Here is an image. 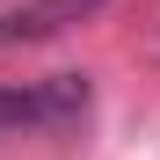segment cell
<instances>
[{"instance_id":"7a4b0ae2","label":"cell","mask_w":160,"mask_h":160,"mask_svg":"<svg viewBox=\"0 0 160 160\" xmlns=\"http://www.w3.org/2000/svg\"><path fill=\"white\" fill-rule=\"evenodd\" d=\"M102 0H29V8H8L0 15V44H29V37H51V29H66V22L80 15H95Z\"/></svg>"},{"instance_id":"6da1fadb","label":"cell","mask_w":160,"mask_h":160,"mask_svg":"<svg viewBox=\"0 0 160 160\" xmlns=\"http://www.w3.org/2000/svg\"><path fill=\"white\" fill-rule=\"evenodd\" d=\"M88 109V73H51L37 88H0V131L15 124H58Z\"/></svg>"}]
</instances>
